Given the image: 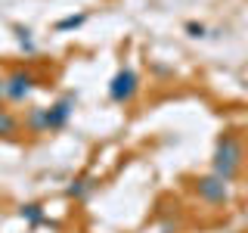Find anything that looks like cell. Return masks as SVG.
<instances>
[{"mask_svg": "<svg viewBox=\"0 0 248 233\" xmlns=\"http://www.w3.org/2000/svg\"><path fill=\"white\" fill-rule=\"evenodd\" d=\"M19 131H22L19 115H16L13 109L0 106V140H16V137H19Z\"/></svg>", "mask_w": 248, "mask_h": 233, "instance_id": "obj_6", "label": "cell"}, {"mask_svg": "<svg viewBox=\"0 0 248 233\" xmlns=\"http://www.w3.org/2000/svg\"><path fill=\"white\" fill-rule=\"evenodd\" d=\"M19 215L25 217L31 227H37V224H44V205L41 202H25V205L19 208Z\"/></svg>", "mask_w": 248, "mask_h": 233, "instance_id": "obj_9", "label": "cell"}, {"mask_svg": "<svg viewBox=\"0 0 248 233\" xmlns=\"http://www.w3.org/2000/svg\"><path fill=\"white\" fill-rule=\"evenodd\" d=\"M3 100H6V81H3V75H0V106H3Z\"/></svg>", "mask_w": 248, "mask_h": 233, "instance_id": "obj_12", "label": "cell"}, {"mask_svg": "<svg viewBox=\"0 0 248 233\" xmlns=\"http://www.w3.org/2000/svg\"><path fill=\"white\" fill-rule=\"evenodd\" d=\"M196 196L205 202V205L220 208V205L230 202V181H223V177H217V174H205V177L196 181Z\"/></svg>", "mask_w": 248, "mask_h": 233, "instance_id": "obj_4", "label": "cell"}, {"mask_svg": "<svg viewBox=\"0 0 248 233\" xmlns=\"http://www.w3.org/2000/svg\"><path fill=\"white\" fill-rule=\"evenodd\" d=\"M25 131L28 134H46V106H31L25 112Z\"/></svg>", "mask_w": 248, "mask_h": 233, "instance_id": "obj_7", "label": "cell"}, {"mask_svg": "<svg viewBox=\"0 0 248 233\" xmlns=\"http://www.w3.org/2000/svg\"><path fill=\"white\" fill-rule=\"evenodd\" d=\"M87 22V13H78V16H65V19L56 22V31H72V28H81Z\"/></svg>", "mask_w": 248, "mask_h": 233, "instance_id": "obj_10", "label": "cell"}, {"mask_svg": "<svg viewBox=\"0 0 248 233\" xmlns=\"http://www.w3.org/2000/svg\"><path fill=\"white\" fill-rule=\"evenodd\" d=\"M245 165V143L236 131H223L217 137V150H214V159H211V174L223 177V181H236L239 171Z\"/></svg>", "mask_w": 248, "mask_h": 233, "instance_id": "obj_1", "label": "cell"}, {"mask_svg": "<svg viewBox=\"0 0 248 233\" xmlns=\"http://www.w3.org/2000/svg\"><path fill=\"white\" fill-rule=\"evenodd\" d=\"M3 81H6V100L10 103H28L31 93L41 87V78L31 68H13L10 75H3Z\"/></svg>", "mask_w": 248, "mask_h": 233, "instance_id": "obj_2", "label": "cell"}, {"mask_svg": "<svg viewBox=\"0 0 248 233\" xmlns=\"http://www.w3.org/2000/svg\"><path fill=\"white\" fill-rule=\"evenodd\" d=\"M78 106V93H65V97H59L53 106H46V134H53V131H62L68 124Z\"/></svg>", "mask_w": 248, "mask_h": 233, "instance_id": "obj_5", "label": "cell"}, {"mask_svg": "<svg viewBox=\"0 0 248 233\" xmlns=\"http://www.w3.org/2000/svg\"><path fill=\"white\" fill-rule=\"evenodd\" d=\"M137 93H140V75L134 68H118L115 78L108 81V100L118 106H127L137 100Z\"/></svg>", "mask_w": 248, "mask_h": 233, "instance_id": "obj_3", "label": "cell"}, {"mask_svg": "<svg viewBox=\"0 0 248 233\" xmlns=\"http://www.w3.org/2000/svg\"><path fill=\"white\" fill-rule=\"evenodd\" d=\"M186 31H189V37H205V25L202 22H186Z\"/></svg>", "mask_w": 248, "mask_h": 233, "instance_id": "obj_11", "label": "cell"}, {"mask_svg": "<svg viewBox=\"0 0 248 233\" xmlns=\"http://www.w3.org/2000/svg\"><path fill=\"white\" fill-rule=\"evenodd\" d=\"M93 190H96V177H93V174H78L72 181V186H68V196L81 202V199H87Z\"/></svg>", "mask_w": 248, "mask_h": 233, "instance_id": "obj_8", "label": "cell"}]
</instances>
